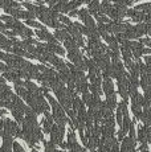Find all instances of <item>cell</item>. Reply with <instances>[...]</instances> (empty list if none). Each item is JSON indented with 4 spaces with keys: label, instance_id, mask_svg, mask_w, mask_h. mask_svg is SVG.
Here are the masks:
<instances>
[{
    "label": "cell",
    "instance_id": "6da1fadb",
    "mask_svg": "<svg viewBox=\"0 0 151 152\" xmlns=\"http://www.w3.org/2000/svg\"><path fill=\"white\" fill-rule=\"evenodd\" d=\"M45 97L49 101V103H51L52 109H53V114H52L53 121L56 122L57 124H60V126H65L66 123H69V119L66 118V115H65V110L61 107V104L59 103V102H57L53 97H51L49 94H46Z\"/></svg>",
    "mask_w": 151,
    "mask_h": 152
},
{
    "label": "cell",
    "instance_id": "7a4b0ae2",
    "mask_svg": "<svg viewBox=\"0 0 151 152\" xmlns=\"http://www.w3.org/2000/svg\"><path fill=\"white\" fill-rule=\"evenodd\" d=\"M64 135H65V126L53 124V127L51 130V142L54 145H60L62 143Z\"/></svg>",
    "mask_w": 151,
    "mask_h": 152
},
{
    "label": "cell",
    "instance_id": "3957f363",
    "mask_svg": "<svg viewBox=\"0 0 151 152\" xmlns=\"http://www.w3.org/2000/svg\"><path fill=\"white\" fill-rule=\"evenodd\" d=\"M135 147H136V139H131L130 136H126L122 140L119 150L121 152H135Z\"/></svg>",
    "mask_w": 151,
    "mask_h": 152
},
{
    "label": "cell",
    "instance_id": "277c9868",
    "mask_svg": "<svg viewBox=\"0 0 151 152\" xmlns=\"http://www.w3.org/2000/svg\"><path fill=\"white\" fill-rule=\"evenodd\" d=\"M126 16L131 17L133 21H135V23H138V24H139V23H142V21H144V20H146L147 15L144 12H141V11H136V10H127Z\"/></svg>",
    "mask_w": 151,
    "mask_h": 152
},
{
    "label": "cell",
    "instance_id": "5b68a950",
    "mask_svg": "<svg viewBox=\"0 0 151 152\" xmlns=\"http://www.w3.org/2000/svg\"><path fill=\"white\" fill-rule=\"evenodd\" d=\"M36 34L40 37L41 40H45V41H48V44H57V40L56 37L53 36V34H51L48 31H46V28L44 29H37L36 31Z\"/></svg>",
    "mask_w": 151,
    "mask_h": 152
},
{
    "label": "cell",
    "instance_id": "8992f818",
    "mask_svg": "<svg viewBox=\"0 0 151 152\" xmlns=\"http://www.w3.org/2000/svg\"><path fill=\"white\" fill-rule=\"evenodd\" d=\"M130 49H131V53H133V56H134L136 60H139V58H141V56L143 54L144 45H142L141 42L131 41V44H130Z\"/></svg>",
    "mask_w": 151,
    "mask_h": 152
},
{
    "label": "cell",
    "instance_id": "52a82bcc",
    "mask_svg": "<svg viewBox=\"0 0 151 152\" xmlns=\"http://www.w3.org/2000/svg\"><path fill=\"white\" fill-rule=\"evenodd\" d=\"M94 62H95V65L98 66V69L100 70H105L107 66L110 65V57L105 53V54L101 56V57L94 58Z\"/></svg>",
    "mask_w": 151,
    "mask_h": 152
},
{
    "label": "cell",
    "instance_id": "ba28073f",
    "mask_svg": "<svg viewBox=\"0 0 151 152\" xmlns=\"http://www.w3.org/2000/svg\"><path fill=\"white\" fill-rule=\"evenodd\" d=\"M13 97V93L10 86L1 85L0 86V101H11Z\"/></svg>",
    "mask_w": 151,
    "mask_h": 152
},
{
    "label": "cell",
    "instance_id": "9c48e42d",
    "mask_svg": "<svg viewBox=\"0 0 151 152\" xmlns=\"http://www.w3.org/2000/svg\"><path fill=\"white\" fill-rule=\"evenodd\" d=\"M52 127H53V116L49 113H45V118L43 119V130L45 134H51Z\"/></svg>",
    "mask_w": 151,
    "mask_h": 152
},
{
    "label": "cell",
    "instance_id": "30bf717a",
    "mask_svg": "<svg viewBox=\"0 0 151 152\" xmlns=\"http://www.w3.org/2000/svg\"><path fill=\"white\" fill-rule=\"evenodd\" d=\"M141 121L144 124V127H151V109L150 107H143Z\"/></svg>",
    "mask_w": 151,
    "mask_h": 152
},
{
    "label": "cell",
    "instance_id": "8fae6325",
    "mask_svg": "<svg viewBox=\"0 0 151 152\" xmlns=\"http://www.w3.org/2000/svg\"><path fill=\"white\" fill-rule=\"evenodd\" d=\"M102 91L105 93V95L114 94V85L111 82V78H103L102 81Z\"/></svg>",
    "mask_w": 151,
    "mask_h": 152
},
{
    "label": "cell",
    "instance_id": "7c38bea8",
    "mask_svg": "<svg viewBox=\"0 0 151 152\" xmlns=\"http://www.w3.org/2000/svg\"><path fill=\"white\" fill-rule=\"evenodd\" d=\"M49 62H51L53 66H56L57 70H60V72H61V70H65L66 68H68V65H66V64L64 62L61 58H59L57 56H54V54L52 56V58L49 60Z\"/></svg>",
    "mask_w": 151,
    "mask_h": 152
},
{
    "label": "cell",
    "instance_id": "4fadbf2b",
    "mask_svg": "<svg viewBox=\"0 0 151 152\" xmlns=\"http://www.w3.org/2000/svg\"><path fill=\"white\" fill-rule=\"evenodd\" d=\"M20 7H21V4L15 1V0H0V8H4V10H7V8L20 10Z\"/></svg>",
    "mask_w": 151,
    "mask_h": 152
},
{
    "label": "cell",
    "instance_id": "5bb4252c",
    "mask_svg": "<svg viewBox=\"0 0 151 152\" xmlns=\"http://www.w3.org/2000/svg\"><path fill=\"white\" fill-rule=\"evenodd\" d=\"M3 78H4V80L11 81V82H16L17 80H20L17 72H16V70H13V69H11V68H8L7 72H4V77H3Z\"/></svg>",
    "mask_w": 151,
    "mask_h": 152
},
{
    "label": "cell",
    "instance_id": "9a60e30c",
    "mask_svg": "<svg viewBox=\"0 0 151 152\" xmlns=\"http://www.w3.org/2000/svg\"><path fill=\"white\" fill-rule=\"evenodd\" d=\"M141 86H142V89L146 91V90H149L151 89V74H142V77H141Z\"/></svg>",
    "mask_w": 151,
    "mask_h": 152
},
{
    "label": "cell",
    "instance_id": "2e32d148",
    "mask_svg": "<svg viewBox=\"0 0 151 152\" xmlns=\"http://www.w3.org/2000/svg\"><path fill=\"white\" fill-rule=\"evenodd\" d=\"M100 0H92L90 3H89V7H88V11L90 15H98V12H100Z\"/></svg>",
    "mask_w": 151,
    "mask_h": 152
},
{
    "label": "cell",
    "instance_id": "e0dca14e",
    "mask_svg": "<svg viewBox=\"0 0 151 152\" xmlns=\"http://www.w3.org/2000/svg\"><path fill=\"white\" fill-rule=\"evenodd\" d=\"M113 7L114 5L111 4V3H107V1H102L101 3V5H100V12H98V15H109L110 13V11L113 10Z\"/></svg>",
    "mask_w": 151,
    "mask_h": 152
},
{
    "label": "cell",
    "instance_id": "ac0fdd59",
    "mask_svg": "<svg viewBox=\"0 0 151 152\" xmlns=\"http://www.w3.org/2000/svg\"><path fill=\"white\" fill-rule=\"evenodd\" d=\"M136 33V36L141 37L143 36L144 33H147V24H144V23H139V24H136L135 27H133Z\"/></svg>",
    "mask_w": 151,
    "mask_h": 152
},
{
    "label": "cell",
    "instance_id": "d6986e66",
    "mask_svg": "<svg viewBox=\"0 0 151 152\" xmlns=\"http://www.w3.org/2000/svg\"><path fill=\"white\" fill-rule=\"evenodd\" d=\"M54 37H56L57 41H65L66 39L69 37V33L66 32V29H56V32H54Z\"/></svg>",
    "mask_w": 151,
    "mask_h": 152
},
{
    "label": "cell",
    "instance_id": "ffe728a7",
    "mask_svg": "<svg viewBox=\"0 0 151 152\" xmlns=\"http://www.w3.org/2000/svg\"><path fill=\"white\" fill-rule=\"evenodd\" d=\"M46 45H48L49 50H51L53 54H54V53H57V54H60V56H64V54H65V50L61 48L59 44H48V42H46Z\"/></svg>",
    "mask_w": 151,
    "mask_h": 152
},
{
    "label": "cell",
    "instance_id": "44dd1931",
    "mask_svg": "<svg viewBox=\"0 0 151 152\" xmlns=\"http://www.w3.org/2000/svg\"><path fill=\"white\" fill-rule=\"evenodd\" d=\"M64 45H65V48L68 49L69 52L70 50H76V49H78V45H77V42L74 41V39H72L70 36L68 37V39L64 41Z\"/></svg>",
    "mask_w": 151,
    "mask_h": 152
},
{
    "label": "cell",
    "instance_id": "7402d4cb",
    "mask_svg": "<svg viewBox=\"0 0 151 152\" xmlns=\"http://www.w3.org/2000/svg\"><path fill=\"white\" fill-rule=\"evenodd\" d=\"M105 103H106L111 110H114V107H117V95H115V93H114V94L106 95Z\"/></svg>",
    "mask_w": 151,
    "mask_h": 152
},
{
    "label": "cell",
    "instance_id": "603a6c76",
    "mask_svg": "<svg viewBox=\"0 0 151 152\" xmlns=\"http://www.w3.org/2000/svg\"><path fill=\"white\" fill-rule=\"evenodd\" d=\"M136 142H139L141 144H143V143H147V138H146V131H144V127H139L138 135H136Z\"/></svg>",
    "mask_w": 151,
    "mask_h": 152
},
{
    "label": "cell",
    "instance_id": "cb8c5ba5",
    "mask_svg": "<svg viewBox=\"0 0 151 152\" xmlns=\"http://www.w3.org/2000/svg\"><path fill=\"white\" fill-rule=\"evenodd\" d=\"M97 31H98V34L102 36L103 39H106V37L109 36V32H107V29H106V24H101V23H98Z\"/></svg>",
    "mask_w": 151,
    "mask_h": 152
},
{
    "label": "cell",
    "instance_id": "d4e9b609",
    "mask_svg": "<svg viewBox=\"0 0 151 152\" xmlns=\"http://www.w3.org/2000/svg\"><path fill=\"white\" fill-rule=\"evenodd\" d=\"M69 152H88L85 148H82L78 143H73V144H68Z\"/></svg>",
    "mask_w": 151,
    "mask_h": 152
},
{
    "label": "cell",
    "instance_id": "484cf974",
    "mask_svg": "<svg viewBox=\"0 0 151 152\" xmlns=\"http://www.w3.org/2000/svg\"><path fill=\"white\" fill-rule=\"evenodd\" d=\"M84 23H85V27L88 29H97V25H95L94 20H93L92 16H88L85 20H84Z\"/></svg>",
    "mask_w": 151,
    "mask_h": 152
},
{
    "label": "cell",
    "instance_id": "4316f807",
    "mask_svg": "<svg viewBox=\"0 0 151 152\" xmlns=\"http://www.w3.org/2000/svg\"><path fill=\"white\" fill-rule=\"evenodd\" d=\"M133 4V0H114V7H129Z\"/></svg>",
    "mask_w": 151,
    "mask_h": 152
},
{
    "label": "cell",
    "instance_id": "83f0119b",
    "mask_svg": "<svg viewBox=\"0 0 151 152\" xmlns=\"http://www.w3.org/2000/svg\"><path fill=\"white\" fill-rule=\"evenodd\" d=\"M12 111V115L15 116V119L17 122H19V123H23V122H24V114L23 113H20V111H17V110H11Z\"/></svg>",
    "mask_w": 151,
    "mask_h": 152
},
{
    "label": "cell",
    "instance_id": "f1b7e54d",
    "mask_svg": "<svg viewBox=\"0 0 151 152\" xmlns=\"http://www.w3.org/2000/svg\"><path fill=\"white\" fill-rule=\"evenodd\" d=\"M92 98H93V95H92V93H89V91H86V93H84V94H82V102L86 104V106H89V104H90Z\"/></svg>",
    "mask_w": 151,
    "mask_h": 152
},
{
    "label": "cell",
    "instance_id": "f546056e",
    "mask_svg": "<svg viewBox=\"0 0 151 152\" xmlns=\"http://www.w3.org/2000/svg\"><path fill=\"white\" fill-rule=\"evenodd\" d=\"M88 16H90V13H89V11H88V10H85V8H82V10H80V11H78V17H80V19L82 20V21H84V20H85Z\"/></svg>",
    "mask_w": 151,
    "mask_h": 152
},
{
    "label": "cell",
    "instance_id": "4dcf8cb0",
    "mask_svg": "<svg viewBox=\"0 0 151 152\" xmlns=\"http://www.w3.org/2000/svg\"><path fill=\"white\" fill-rule=\"evenodd\" d=\"M27 25H29V27H33V28H37V29H44L41 24H39L37 21H34V20H27Z\"/></svg>",
    "mask_w": 151,
    "mask_h": 152
},
{
    "label": "cell",
    "instance_id": "1f68e13d",
    "mask_svg": "<svg viewBox=\"0 0 151 152\" xmlns=\"http://www.w3.org/2000/svg\"><path fill=\"white\" fill-rule=\"evenodd\" d=\"M12 152H25V151L23 150V147L17 142H13V144H12Z\"/></svg>",
    "mask_w": 151,
    "mask_h": 152
},
{
    "label": "cell",
    "instance_id": "d6a6232c",
    "mask_svg": "<svg viewBox=\"0 0 151 152\" xmlns=\"http://www.w3.org/2000/svg\"><path fill=\"white\" fill-rule=\"evenodd\" d=\"M59 20H60V21H61V23H62V24H65V25H66V27H68V25H70V24H72V21H70V20H69V17L64 16V15H60Z\"/></svg>",
    "mask_w": 151,
    "mask_h": 152
},
{
    "label": "cell",
    "instance_id": "836d02e7",
    "mask_svg": "<svg viewBox=\"0 0 151 152\" xmlns=\"http://www.w3.org/2000/svg\"><path fill=\"white\" fill-rule=\"evenodd\" d=\"M117 122L119 126H122V122H123V115H122V113L119 110H117Z\"/></svg>",
    "mask_w": 151,
    "mask_h": 152
},
{
    "label": "cell",
    "instance_id": "e575fe53",
    "mask_svg": "<svg viewBox=\"0 0 151 152\" xmlns=\"http://www.w3.org/2000/svg\"><path fill=\"white\" fill-rule=\"evenodd\" d=\"M149 143H143V144H141L139 145V151L141 152H146V151H149Z\"/></svg>",
    "mask_w": 151,
    "mask_h": 152
},
{
    "label": "cell",
    "instance_id": "d590c367",
    "mask_svg": "<svg viewBox=\"0 0 151 152\" xmlns=\"http://www.w3.org/2000/svg\"><path fill=\"white\" fill-rule=\"evenodd\" d=\"M146 101H149V102H151V89H149V90H146L144 91V97H143Z\"/></svg>",
    "mask_w": 151,
    "mask_h": 152
},
{
    "label": "cell",
    "instance_id": "8d00e7d4",
    "mask_svg": "<svg viewBox=\"0 0 151 152\" xmlns=\"http://www.w3.org/2000/svg\"><path fill=\"white\" fill-rule=\"evenodd\" d=\"M139 42H141L142 45H150V44H151V39H150V37H147V39H142Z\"/></svg>",
    "mask_w": 151,
    "mask_h": 152
},
{
    "label": "cell",
    "instance_id": "74e56055",
    "mask_svg": "<svg viewBox=\"0 0 151 152\" xmlns=\"http://www.w3.org/2000/svg\"><path fill=\"white\" fill-rule=\"evenodd\" d=\"M3 135H4V122L3 119H0V136L3 138Z\"/></svg>",
    "mask_w": 151,
    "mask_h": 152
},
{
    "label": "cell",
    "instance_id": "f35d334b",
    "mask_svg": "<svg viewBox=\"0 0 151 152\" xmlns=\"http://www.w3.org/2000/svg\"><path fill=\"white\" fill-rule=\"evenodd\" d=\"M117 136H118V140H123L125 139V132L122 130L118 131V134H117Z\"/></svg>",
    "mask_w": 151,
    "mask_h": 152
},
{
    "label": "cell",
    "instance_id": "ab89813d",
    "mask_svg": "<svg viewBox=\"0 0 151 152\" xmlns=\"http://www.w3.org/2000/svg\"><path fill=\"white\" fill-rule=\"evenodd\" d=\"M45 1H46V3H48V4H49V5H52V7H54V5H56V4H57V3H59V1H60V0H45Z\"/></svg>",
    "mask_w": 151,
    "mask_h": 152
},
{
    "label": "cell",
    "instance_id": "60d3db41",
    "mask_svg": "<svg viewBox=\"0 0 151 152\" xmlns=\"http://www.w3.org/2000/svg\"><path fill=\"white\" fill-rule=\"evenodd\" d=\"M7 70H8V66L7 65H4V64H0V72L4 73V72H7Z\"/></svg>",
    "mask_w": 151,
    "mask_h": 152
},
{
    "label": "cell",
    "instance_id": "b9f144b4",
    "mask_svg": "<svg viewBox=\"0 0 151 152\" xmlns=\"http://www.w3.org/2000/svg\"><path fill=\"white\" fill-rule=\"evenodd\" d=\"M144 61H146V65H151V56H146Z\"/></svg>",
    "mask_w": 151,
    "mask_h": 152
},
{
    "label": "cell",
    "instance_id": "7bdbcfd3",
    "mask_svg": "<svg viewBox=\"0 0 151 152\" xmlns=\"http://www.w3.org/2000/svg\"><path fill=\"white\" fill-rule=\"evenodd\" d=\"M69 16H78V11L77 10H73L69 12Z\"/></svg>",
    "mask_w": 151,
    "mask_h": 152
},
{
    "label": "cell",
    "instance_id": "ee69618b",
    "mask_svg": "<svg viewBox=\"0 0 151 152\" xmlns=\"http://www.w3.org/2000/svg\"><path fill=\"white\" fill-rule=\"evenodd\" d=\"M144 21H146L147 24H151V15H147V16H146V20H144Z\"/></svg>",
    "mask_w": 151,
    "mask_h": 152
},
{
    "label": "cell",
    "instance_id": "f6af8a7d",
    "mask_svg": "<svg viewBox=\"0 0 151 152\" xmlns=\"http://www.w3.org/2000/svg\"><path fill=\"white\" fill-rule=\"evenodd\" d=\"M77 1H78V4H84V3H90L92 1V0H77Z\"/></svg>",
    "mask_w": 151,
    "mask_h": 152
},
{
    "label": "cell",
    "instance_id": "bcb514c9",
    "mask_svg": "<svg viewBox=\"0 0 151 152\" xmlns=\"http://www.w3.org/2000/svg\"><path fill=\"white\" fill-rule=\"evenodd\" d=\"M147 34L151 36V24H147Z\"/></svg>",
    "mask_w": 151,
    "mask_h": 152
},
{
    "label": "cell",
    "instance_id": "7dc6e473",
    "mask_svg": "<svg viewBox=\"0 0 151 152\" xmlns=\"http://www.w3.org/2000/svg\"><path fill=\"white\" fill-rule=\"evenodd\" d=\"M1 85H4V78L0 77V86H1Z\"/></svg>",
    "mask_w": 151,
    "mask_h": 152
},
{
    "label": "cell",
    "instance_id": "c3c4849f",
    "mask_svg": "<svg viewBox=\"0 0 151 152\" xmlns=\"http://www.w3.org/2000/svg\"><path fill=\"white\" fill-rule=\"evenodd\" d=\"M103 1H107V3H110V1H111V0H103Z\"/></svg>",
    "mask_w": 151,
    "mask_h": 152
},
{
    "label": "cell",
    "instance_id": "681fc988",
    "mask_svg": "<svg viewBox=\"0 0 151 152\" xmlns=\"http://www.w3.org/2000/svg\"><path fill=\"white\" fill-rule=\"evenodd\" d=\"M32 152H39V151H36V150H34V148H33V150H32Z\"/></svg>",
    "mask_w": 151,
    "mask_h": 152
},
{
    "label": "cell",
    "instance_id": "f907efd6",
    "mask_svg": "<svg viewBox=\"0 0 151 152\" xmlns=\"http://www.w3.org/2000/svg\"><path fill=\"white\" fill-rule=\"evenodd\" d=\"M134 1H141V0H133V3H134Z\"/></svg>",
    "mask_w": 151,
    "mask_h": 152
},
{
    "label": "cell",
    "instance_id": "816d5d0a",
    "mask_svg": "<svg viewBox=\"0 0 151 152\" xmlns=\"http://www.w3.org/2000/svg\"><path fill=\"white\" fill-rule=\"evenodd\" d=\"M146 152H150V151H146Z\"/></svg>",
    "mask_w": 151,
    "mask_h": 152
}]
</instances>
